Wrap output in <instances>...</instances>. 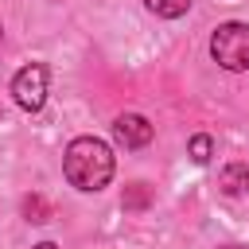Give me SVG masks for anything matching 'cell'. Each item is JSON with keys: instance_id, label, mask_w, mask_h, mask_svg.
Masks as SVG:
<instances>
[{"instance_id": "6da1fadb", "label": "cell", "mask_w": 249, "mask_h": 249, "mask_svg": "<svg viewBox=\"0 0 249 249\" xmlns=\"http://www.w3.org/2000/svg\"><path fill=\"white\" fill-rule=\"evenodd\" d=\"M113 167H117V160H113V148H109L105 140H97V136H78V140L66 144L62 175H66L70 187H78V191H86V195L109 187Z\"/></svg>"}, {"instance_id": "7a4b0ae2", "label": "cell", "mask_w": 249, "mask_h": 249, "mask_svg": "<svg viewBox=\"0 0 249 249\" xmlns=\"http://www.w3.org/2000/svg\"><path fill=\"white\" fill-rule=\"evenodd\" d=\"M210 58L222 66V70H249V23L241 19H230V23H218L214 35H210Z\"/></svg>"}, {"instance_id": "3957f363", "label": "cell", "mask_w": 249, "mask_h": 249, "mask_svg": "<svg viewBox=\"0 0 249 249\" xmlns=\"http://www.w3.org/2000/svg\"><path fill=\"white\" fill-rule=\"evenodd\" d=\"M47 82H51V70L43 62H31L23 66L16 78H12V97L23 113H39L47 105Z\"/></svg>"}, {"instance_id": "277c9868", "label": "cell", "mask_w": 249, "mask_h": 249, "mask_svg": "<svg viewBox=\"0 0 249 249\" xmlns=\"http://www.w3.org/2000/svg\"><path fill=\"white\" fill-rule=\"evenodd\" d=\"M113 136H117V144H124V148H148L152 136H156V128H152V121L140 117V113H121V117L113 121Z\"/></svg>"}, {"instance_id": "5b68a950", "label": "cell", "mask_w": 249, "mask_h": 249, "mask_svg": "<svg viewBox=\"0 0 249 249\" xmlns=\"http://www.w3.org/2000/svg\"><path fill=\"white\" fill-rule=\"evenodd\" d=\"M218 187H222L230 198L245 195V191H249V167H245V163H226L222 175H218Z\"/></svg>"}, {"instance_id": "8992f818", "label": "cell", "mask_w": 249, "mask_h": 249, "mask_svg": "<svg viewBox=\"0 0 249 249\" xmlns=\"http://www.w3.org/2000/svg\"><path fill=\"white\" fill-rule=\"evenodd\" d=\"M144 8L156 12V16H163V19H179V16H187L191 0H144Z\"/></svg>"}, {"instance_id": "52a82bcc", "label": "cell", "mask_w": 249, "mask_h": 249, "mask_svg": "<svg viewBox=\"0 0 249 249\" xmlns=\"http://www.w3.org/2000/svg\"><path fill=\"white\" fill-rule=\"evenodd\" d=\"M187 156L198 163V167H206L210 163V156H214V140L206 136V132H198V136H191V144H187Z\"/></svg>"}, {"instance_id": "ba28073f", "label": "cell", "mask_w": 249, "mask_h": 249, "mask_svg": "<svg viewBox=\"0 0 249 249\" xmlns=\"http://www.w3.org/2000/svg\"><path fill=\"white\" fill-rule=\"evenodd\" d=\"M23 214H27V222H47V218H51V206H47L39 195H31V198L23 202Z\"/></svg>"}, {"instance_id": "9c48e42d", "label": "cell", "mask_w": 249, "mask_h": 249, "mask_svg": "<svg viewBox=\"0 0 249 249\" xmlns=\"http://www.w3.org/2000/svg\"><path fill=\"white\" fill-rule=\"evenodd\" d=\"M148 206V183H132V191L124 195V210H144Z\"/></svg>"}, {"instance_id": "30bf717a", "label": "cell", "mask_w": 249, "mask_h": 249, "mask_svg": "<svg viewBox=\"0 0 249 249\" xmlns=\"http://www.w3.org/2000/svg\"><path fill=\"white\" fill-rule=\"evenodd\" d=\"M35 249H58V245H54V241H39Z\"/></svg>"}, {"instance_id": "8fae6325", "label": "cell", "mask_w": 249, "mask_h": 249, "mask_svg": "<svg viewBox=\"0 0 249 249\" xmlns=\"http://www.w3.org/2000/svg\"><path fill=\"white\" fill-rule=\"evenodd\" d=\"M226 249H241V245H226Z\"/></svg>"}, {"instance_id": "7c38bea8", "label": "cell", "mask_w": 249, "mask_h": 249, "mask_svg": "<svg viewBox=\"0 0 249 249\" xmlns=\"http://www.w3.org/2000/svg\"><path fill=\"white\" fill-rule=\"evenodd\" d=\"M0 39H4V27H0Z\"/></svg>"}]
</instances>
